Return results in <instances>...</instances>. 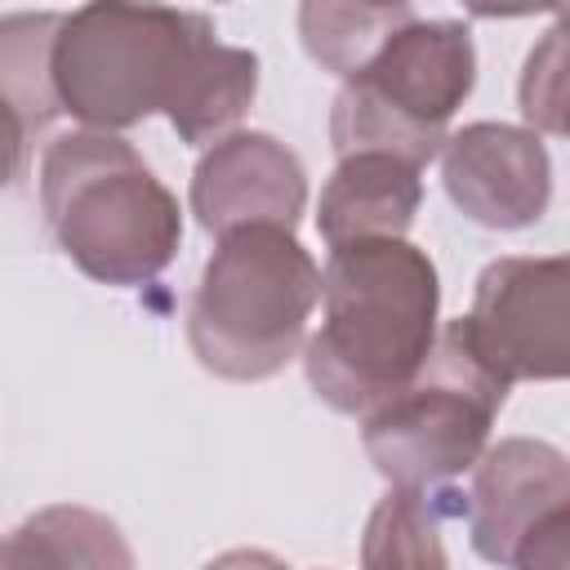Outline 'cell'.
I'll return each instance as SVG.
<instances>
[{"label": "cell", "instance_id": "cell-1", "mask_svg": "<svg viewBox=\"0 0 570 570\" xmlns=\"http://www.w3.org/2000/svg\"><path fill=\"white\" fill-rule=\"evenodd\" d=\"M441 281L428 249L401 240H356L330 249L321 272V330L303 343L312 392L365 419L396 396L436 343Z\"/></svg>", "mask_w": 570, "mask_h": 570}, {"label": "cell", "instance_id": "cell-2", "mask_svg": "<svg viewBox=\"0 0 570 570\" xmlns=\"http://www.w3.org/2000/svg\"><path fill=\"white\" fill-rule=\"evenodd\" d=\"M40 209L58 249L98 285H151L183 245L174 191L120 134L53 138L40 156Z\"/></svg>", "mask_w": 570, "mask_h": 570}, {"label": "cell", "instance_id": "cell-3", "mask_svg": "<svg viewBox=\"0 0 570 570\" xmlns=\"http://www.w3.org/2000/svg\"><path fill=\"white\" fill-rule=\"evenodd\" d=\"M321 303V267L289 227L254 223L218 236L187 303V343L200 370L258 383L307 343Z\"/></svg>", "mask_w": 570, "mask_h": 570}, {"label": "cell", "instance_id": "cell-4", "mask_svg": "<svg viewBox=\"0 0 570 570\" xmlns=\"http://www.w3.org/2000/svg\"><path fill=\"white\" fill-rule=\"evenodd\" d=\"M218 40L209 13L165 4H80L62 13L49 80L58 111L98 134H120L165 116L205 45Z\"/></svg>", "mask_w": 570, "mask_h": 570}, {"label": "cell", "instance_id": "cell-5", "mask_svg": "<svg viewBox=\"0 0 570 570\" xmlns=\"http://www.w3.org/2000/svg\"><path fill=\"white\" fill-rule=\"evenodd\" d=\"M476 85V45L463 22L410 18L343 80L330 111L334 156L383 151L414 169L441 156L445 125Z\"/></svg>", "mask_w": 570, "mask_h": 570}, {"label": "cell", "instance_id": "cell-6", "mask_svg": "<svg viewBox=\"0 0 570 570\" xmlns=\"http://www.w3.org/2000/svg\"><path fill=\"white\" fill-rule=\"evenodd\" d=\"M508 392L450 321L423 370L361 419V445L392 490H445L485 454Z\"/></svg>", "mask_w": 570, "mask_h": 570}, {"label": "cell", "instance_id": "cell-7", "mask_svg": "<svg viewBox=\"0 0 570 570\" xmlns=\"http://www.w3.org/2000/svg\"><path fill=\"white\" fill-rule=\"evenodd\" d=\"M570 263L548 258H494L476 276L472 312L459 316L468 347L512 383H557L570 370Z\"/></svg>", "mask_w": 570, "mask_h": 570}, {"label": "cell", "instance_id": "cell-8", "mask_svg": "<svg viewBox=\"0 0 570 570\" xmlns=\"http://www.w3.org/2000/svg\"><path fill=\"white\" fill-rule=\"evenodd\" d=\"M441 183L463 218L490 232H521L548 214L552 160L539 134L503 120H472L441 142Z\"/></svg>", "mask_w": 570, "mask_h": 570}, {"label": "cell", "instance_id": "cell-9", "mask_svg": "<svg viewBox=\"0 0 570 570\" xmlns=\"http://www.w3.org/2000/svg\"><path fill=\"white\" fill-rule=\"evenodd\" d=\"M303 209L307 169L281 138L263 129H232L196 160L191 214L214 240L254 223H276L294 232Z\"/></svg>", "mask_w": 570, "mask_h": 570}, {"label": "cell", "instance_id": "cell-10", "mask_svg": "<svg viewBox=\"0 0 570 570\" xmlns=\"http://www.w3.org/2000/svg\"><path fill=\"white\" fill-rule=\"evenodd\" d=\"M570 508V463L557 445L534 436H503L472 463V490L463 499L468 534L481 561L512 566L517 548L552 512Z\"/></svg>", "mask_w": 570, "mask_h": 570}, {"label": "cell", "instance_id": "cell-11", "mask_svg": "<svg viewBox=\"0 0 570 570\" xmlns=\"http://www.w3.org/2000/svg\"><path fill=\"white\" fill-rule=\"evenodd\" d=\"M423 169L383 156V151H356L343 156L321 187L316 205V232L330 249L356 245V240H401L423 205Z\"/></svg>", "mask_w": 570, "mask_h": 570}, {"label": "cell", "instance_id": "cell-12", "mask_svg": "<svg viewBox=\"0 0 570 570\" xmlns=\"http://www.w3.org/2000/svg\"><path fill=\"white\" fill-rule=\"evenodd\" d=\"M0 570H138L120 525L80 503H49L0 534Z\"/></svg>", "mask_w": 570, "mask_h": 570}, {"label": "cell", "instance_id": "cell-13", "mask_svg": "<svg viewBox=\"0 0 570 570\" xmlns=\"http://www.w3.org/2000/svg\"><path fill=\"white\" fill-rule=\"evenodd\" d=\"M254 94H258V53H249L240 45L209 40L205 53L196 58L178 102L165 111V120L174 125V134L187 147H214L218 138H227L236 129V120L249 111Z\"/></svg>", "mask_w": 570, "mask_h": 570}, {"label": "cell", "instance_id": "cell-14", "mask_svg": "<svg viewBox=\"0 0 570 570\" xmlns=\"http://www.w3.org/2000/svg\"><path fill=\"white\" fill-rule=\"evenodd\" d=\"M454 490H387L361 534V570H450L441 521L463 512L445 503Z\"/></svg>", "mask_w": 570, "mask_h": 570}, {"label": "cell", "instance_id": "cell-15", "mask_svg": "<svg viewBox=\"0 0 570 570\" xmlns=\"http://www.w3.org/2000/svg\"><path fill=\"white\" fill-rule=\"evenodd\" d=\"M414 18L410 4H330V0H307L298 9V36L303 49L334 71L338 80H352L379 49L383 40Z\"/></svg>", "mask_w": 570, "mask_h": 570}, {"label": "cell", "instance_id": "cell-16", "mask_svg": "<svg viewBox=\"0 0 570 570\" xmlns=\"http://www.w3.org/2000/svg\"><path fill=\"white\" fill-rule=\"evenodd\" d=\"M62 13H4L0 18V85L27 107V116L49 129L58 116L53 80H49V49L58 36Z\"/></svg>", "mask_w": 570, "mask_h": 570}, {"label": "cell", "instance_id": "cell-17", "mask_svg": "<svg viewBox=\"0 0 570 570\" xmlns=\"http://www.w3.org/2000/svg\"><path fill=\"white\" fill-rule=\"evenodd\" d=\"M517 98L530 134H566V22L530 49Z\"/></svg>", "mask_w": 570, "mask_h": 570}, {"label": "cell", "instance_id": "cell-18", "mask_svg": "<svg viewBox=\"0 0 570 570\" xmlns=\"http://www.w3.org/2000/svg\"><path fill=\"white\" fill-rule=\"evenodd\" d=\"M40 125L27 116V107L0 85V187H9L22 169H27V156H31V142H36Z\"/></svg>", "mask_w": 570, "mask_h": 570}, {"label": "cell", "instance_id": "cell-19", "mask_svg": "<svg viewBox=\"0 0 570 570\" xmlns=\"http://www.w3.org/2000/svg\"><path fill=\"white\" fill-rule=\"evenodd\" d=\"M512 570H570V508L534 525V534L517 548Z\"/></svg>", "mask_w": 570, "mask_h": 570}, {"label": "cell", "instance_id": "cell-20", "mask_svg": "<svg viewBox=\"0 0 570 570\" xmlns=\"http://www.w3.org/2000/svg\"><path fill=\"white\" fill-rule=\"evenodd\" d=\"M200 570H289L276 552H263V548H232V552H223V557H214L209 566H200Z\"/></svg>", "mask_w": 570, "mask_h": 570}]
</instances>
